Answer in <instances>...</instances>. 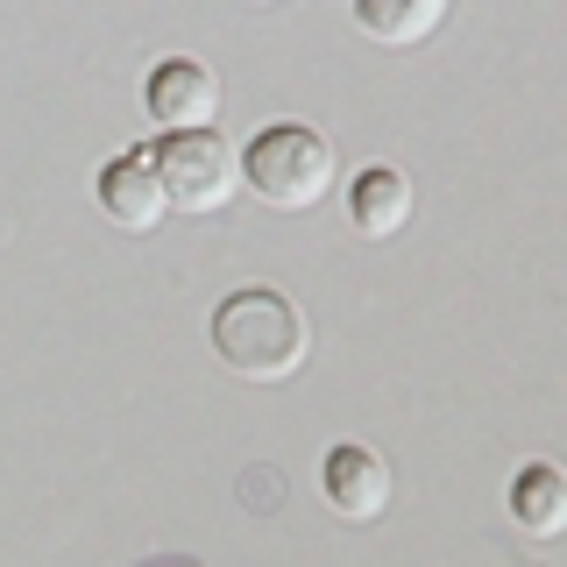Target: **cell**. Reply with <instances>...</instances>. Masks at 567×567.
<instances>
[{"mask_svg":"<svg viewBox=\"0 0 567 567\" xmlns=\"http://www.w3.org/2000/svg\"><path fill=\"white\" fill-rule=\"evenodd\" d=\"M213 354L235 369L241 383H291L312 354V327L270 284H241L213 312Z\"/></svg>","mask_w":567,"mask_h":567,"instance_id":"obj_1","label":"cell"},{"mask_svg":"<svg viewBox=\"0 0 567 567\" xmlns=\"http://www.w3.org/2000/svg\"><path fill=\"white\" fill-rule=\"evenodd\" d=\"M142 106H150V121L164 135L213 128V114H220V79H213V64H199V58H164L150 71V85H142Z\"/></svg>","mask_w":567,"mask_h":567,"instance_id":"obj_4","label":"cell"},{"mask_svg":"<svg viewBox=\"0 0 567 567\" xmlns=\"http://www.w3.org/2000/svg\"><path fill=\"white\" fill-rule=\"evenodd\" d=\"M447 14H454V0H354V22L383 50H412L425 35H440Z\"/></svg>","mask_w":567,"mask_h":567,"instance_id":"obj_9","label":"cell"},{"mask_svg":"<svg viewBox=\"0 0 567 567\" xmlns=\"http://www.w3.org/2000/svg\"><path fill=\"white\" fill-rule=\"evenodd\" d=\"M156 177H164V199L177 213H220L241 192V150L220 128H177L156 142Z\"/></svg>","mask_w":567,"mask_h":567,"instance_id":"obj_3","label":"cell"},{"mask_svg":"<svg viewBox=\"0 0 567 567\" xmlns=\"http://www.w3.org/2000/svg\"><path fill=\"white\" fill-rule=\"evenodd\" d=\"M256 8H277V0H256Z\"/></svg>","mask_w":567,"mask_h":567,"instance_id":"obj_10","label":"cell"},{"mask_svg":"<svg viewBox=\"0 0 567 567\" xmlns=\"http://www.w3.org/2000/svg\"><path fill=\"white\" fill-rule=\"evenodd\" d=\"M100 206L114 227H128V235H150V227H164V177H156V156L150 150H121L114 164L100 171Z\"/></svg>","mask_w":567,"mask_h":567,"instance_id":"obj_6","label":"cell"},{"mask_svg":"<svg viewBox=\"0 0 567 567\" xmlns=\"http://www.w3.org/2000/svg\"><path fill=\"white\" fill-rule=\"evenodd\" d=\"M348 220H354V235H369V241H390L398 227H412V177L390 171V164L354 171V185H348Z\"/></svg>","mask_w":567,"mask_h":567,"instance_id":"obj_7","label":"cell"},{"mask_svg":"<svg viewBox=\"0 0 567 567\" xmlns=\"http://www.w3.org/2000/svg\"><path fill=\"white\" fill-rule=\"evenodd\" d=\"M319 489H327V504L341 511L348 525H369L390 511V489H398V475H390V461L377 447H362V440H341V447H327V468H319Z\"/></svg>","mask_w":567,"mask_h":567,"instance_id":"obj_5","label":"cell"},{"mask_svg":"<svg viewBox=\"0 0 567 567\" xmlns=\"http://www.w3.org/2000/svg\"><path fill=\"white\" fill-rule=\"evenodd\" d=\"M241 185L277 213H312L333 192V142L306 121H277L241 150Z\"/></svg>","mask_w":567,"mask_h":567,"instance_id":"obj_2","label":"cell"},{"mask_svg":"<svg viewBox=\"0 0 567 567\" xmlns=\"http://www.w3.org/2000/svg\"><path fill=\"white\" fill-rule=\"evenodd\" d=\"M511 525L532 532V539H560L567 532V468L525 461V468L511 475Z\"/></svg>","mask_w":567,"mask_h":567,"instance_id":"obj_8","label":"cell"}]
</instances>
